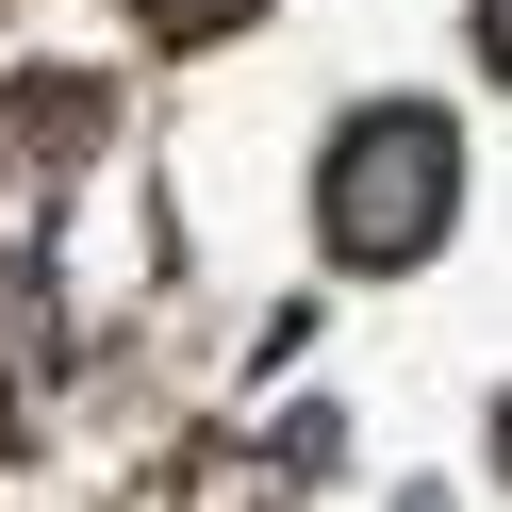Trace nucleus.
Returning <instances> with one entry per match:
<instances>
[{"mask_svg": "<svg viewBox=\"0 0 512 512\" xmlns=\"http://www.w3.org/2000/svg\"><path fill=\"white\" fill-rule=\"evenodd\" d=\"M446 215H463V133H446L430 100H364L331 149H314V248L331 265H430Z\"/></svg>", "mask_w": 512, "mask_h": 512, "instance_id": "1", "label": "nucleus"}, {"mask_svg": "<svg viewBox=\"0 0 512 512\" xmlns=\"http://www.w3.org/2000/svg\"><path fill=\"white\" fill-rule=\"evenodd\" d=\"M149 17H166V34H248L265 0H149Z\"/></svg>", "mask_w": 512, "mask_h": 512, "instance_id": "2", "label": "nucleus"}, {"mask_svg": "<svg viewBox=\"0 0 512 512\" xmlns=\"http://www.w3.org/2000/svg\"><path fill=\"white\" fill-rule=\"evenodd\" d=\"M479 50H496V67H512V0H479Z\"/></svg>", "mask_w": 512, "mask_h": 512, "instance_id": "3", "label": "nucleus"}, {"mask_svg": "<svg viewBox=\"0 0 512 512\" xmlns=\"http://www.w3.org/2000/svg\"><path fill=\"white\" fill-rule=\"evenodd\" d=\"M496 446H512V413H496Z\"/></svg>", "mask_w": 512, "mask_h": 512, "instance_id": "4", "label": "nucleus"}]
</instances>
